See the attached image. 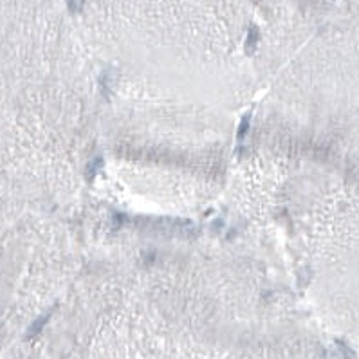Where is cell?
Listing matches in <instances>:
<instances>
[{
    "label": "cell",
    "instance_id": "6da1fadb",
    "mask_svg": "<svg viewBox=\"0 0 359 359\" xmlns=\"http://www.w3.org/2000/svg\"><path fill=\"white\" fill-rule=\"evenodd\" d=\"M256 44H258V29H256V27H249L247 40H246V51H247V52L255 51Z\"/></svg>",
    "mask_w": 359,
    "mask_h": 359
},
{
    "label": "cell",
    "instance_id": "3957f363",
    "mask_svg": "<svg viewBox=\"0 0 359 359\" xmlns=\"http://www.w3.org/2000/svg\"><path fill=\"white\" fill-rule=\"evenodd\" d=\"M82 4H83V0H67V6H69V9L72 13L80 11V9H82Z\"/></svg>",
    "mask_w": 359,
    "mask_h": 359
},
{
    "label": "cell",
    "instance_id": "7a4b0ae2",
    "mask_svg": "<svg viewBox=\"0 0 359 359\" xmlns=\"http://www.w3.org/2000/svg\"><path fill=\"white\" fill-rule=\"evenodd\" d=\"M249 120H251V114H246V116L242 118V121H240L239 132H237L239 139H244V137H246L247 130H249Z\"/></svg>",
    "mask_w": 359,
    "mask_h": 359
}]
</instances>
